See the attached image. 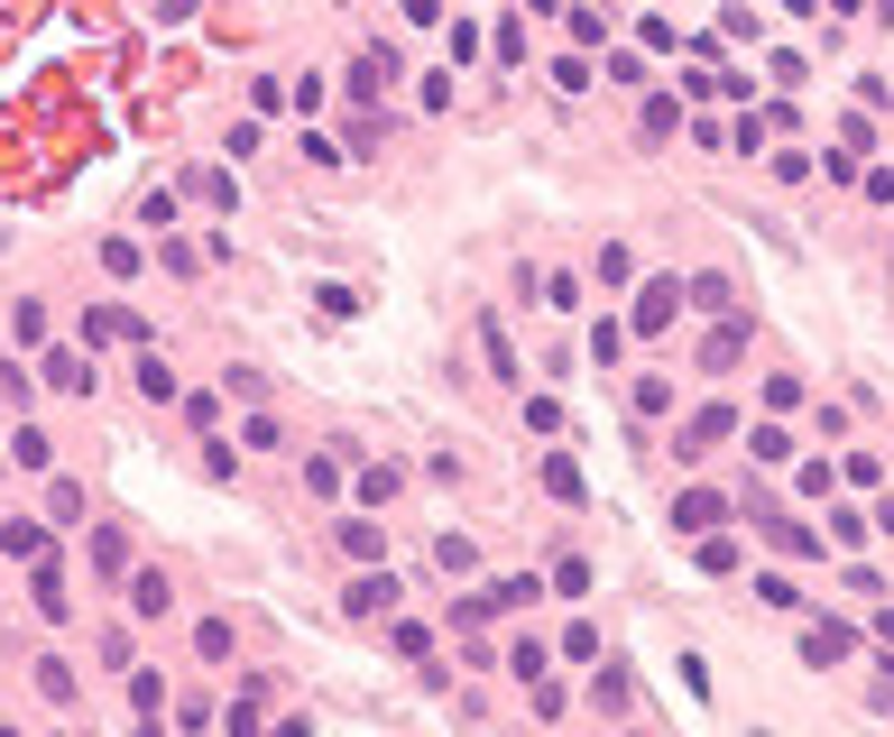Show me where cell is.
I'll list each match as a JSON object with an SVG mask.
<instances>
[{"mask_svg":"<svg viewBox=\"0 0 894 737\" xmlns=\"http://www.w3.org/2000/svg\"><path fill=\"white\" fill-rule=\"evenodd\" d=\"M682 296H692L682 277H646V296H637V313H627V332H637V341H654V332H664L673 313H682Z\"/></svg>","mask_w":894,"mask_h":737,"instance_id":"obj_1","label":"cell"},{"mask_svg":"<svg viewBox=\"0 0 894 737\" xmlns=\"http://www.w3.org/2000/svg\"><path fill=\"white\" fill-rule=\"evenodd\" d=\"M397 590H406V581H397L387 563H379V572H360V581L341 590V618H397Z\"/></svg>","mask_w":894,"mask_h":737,"instance_id":"obj_2","label":"cell"},{"mask_svg":"<svg viewBox=\"0 0 894 737\" xmlns=\"http://www.w3.org/2000/svg\"><path fill=\"white\" fill-rule=\"evenodd\" d=\"M747 516L766 525V544H775V553H794V563H821V535H811V525H794V516H775L766 498H747Z\"/></svg>","mask_w":894,"mask_h":737,"instance_id":"obj_3","label":"cell"},{"mask_svg":"<svg viewBox=\"0 0 894 737\" xmlns=\"http://www.w3.org/2000/svg\"><path fill=\"white\" fill-rule=\"evenodd\" d=\"M728 434H738V415H728V406H701V415H692V425H682V434H673V452H682V461H701V452H720V442H728Z\"/></svg>","mask_w":894,"mask_h":737,"instance_id":"obj_4","label":"cell"},{"mask_svg":"<svg viewBox=\"0 0 894 737\" xmlns=\"http://www.w3.org/2000/svg\"><path fill=\"white\" fill-rule=\"evenodd\" d=\"M29 609H38L46 627H65V618H74V590H65V572H56V563H29Z\"/></svg>","mask_w":894,"mask_h":737,"instance_id":"obj_5","label":"cell"},{"mask_svg":"<svg viewBox=\"0 0 894 737\" xmlns=\"http://www.w3.org/2000/svg\"><path fill=\"white\" fill-rule=\"evenodd\" d=\"M397 74H406V65H397V46H360V56H351V93H360V102H379Z\"/></svg>","mask_w":894,"mask_h":737,"instance_id":"obj_6","label":"cell"},{"mask_svg":"<svg viewBox=\"0 0 894 737\" xmlns=\"http://www.w3.org/2000/svg\"><path fill=\"white\" fill-rule=\"evenodd\" d=\"M720 516H728V498H720V489H682V498H673V535H710Z\"/></svg>","mask_w":894,"mask_h":737,"instance_id":"obj_7","label":"cell"},{"mask_svg":"<svg viewBox=\"0 0 894 737\" xmlns=\"http://www.w3.org/2000/svg\"><path fill=\"white\" fill-rule=\"evenodd\" d=\"M102 341H148V332H139V313H129V305H93L84 313V351H102Z\"/></svg>","mask_w":894,"mask_h":737,"instance_id":"obj_8","label":"cell"},{"mask_svg":"<svg viewBox=\"0 0 894 737\" xmlns=\"http://www.w3.org/2000/svg\"><path fill=\"white\" fill-rule=\"evenodd\" d=\"M849 645H858V627H839V618H811L802 627V664H839Z\"/></svg>","mask_w":894,"mask_h":737,"instance_id":"obj_9","label":"cell"},{"mask_svg":"<svg viewBox=\"0 0 894 737\" xmlns=\"http://www.w3.org/2000/svg\"><path fill=\"white\" fill-rule=\"evenodd\" d=\"M535 590H544L535 572H508V581H489V590H470V599H480V618H508V609H525Z\"/></svg>","mask_w":894,"mask_h":737,"instance_id":"obj_10","label":"cell"},{"mask_svg":"<svg viewBox=\"0 0 894 737\" xmlns=\"http://www.w3.org/2000/svg\"><path fill=\"white\" fill-rule=\"evenodd\" d=\"M38 368H46V387H65V397H93V360L84 351H46Z\"/></svg>","mask_w":894,"mask_h":737,"instance_id":"obj_11","label":"cell"},{"mask_svg":"<svg viewBox=\"0 0 894 737\" xmlns=\"http://www.w3.org/2000/svg\"><path fill=\"white\" fill-rule=\"evenodd\" d=\"M0 553L10 563H46V516H10L0 525Z\"/></svg>","mask_w":894,"mask_h":737,"instance_id":"obj_12","label":"cell"},{"mask_svg":"<svg viewBox=\"0 0 894 737\" xmlns=\"http://www.w3.org/2000/svg\"><path fill=\"white\" fill-rule=\"evenodd\" d=\"M544 498H563V508H582V498H590V480H582V461H572V452H544Z\"/></svg>","mask_w":894,"mask_h":737,"instance_id":"obj_13","label":"cell"},{"mask_svg":"<svg viewBox=\"0 0 894 737\" xmlns=\"http://www.w3.org/2000/svg\"><path fill=\"white\" fill-rule=\"evenodd\" d=\"M167 609H175L167 572H129V618H167Z\"/></svg>","mask_w":894,"mask_h":737,"instance_id":"obj_14","label":"cell"},{"mask_svg":"<svg viewBox=\"0 0 894 737\" xmlns=\"http://www.w3.org/2000/svg\"><path fill=\"white\" fill-rule=\"evenodd\" d=\"M332 535H341V553H351V563H379V553H387V525H370V516H341Z\"/></svg>","mask_w":894,"mask_h":737,"instance_id":"obj_15","label":"cell"},{"mask_svg":"<svg viewBox=\"0 0 894 737\" xmlns=\"http://www.w3.org/2000/svg\"><path fill=\"white\" fill-rule=\"evenodd\" d=\"M738 360H747V323H738V313H728V323H720V332L701 341V368H738Z\"/></svg>","mask_w":894,"mask_h":737,"instance_id":"obj_16","label":"cell"},{"mask_svg":"<svg viewBox=\"0 0 894 737\" xmlns=\"http://www.w3.org/2000/svg\"><path fill=\"white\" fill-rule=\"evenodd\" d=\"M93 572L102 581H129V535L120 525H93Z\"/></svg>","mask_w":894,"mask_h":737,"instance_id":"obj_17","label":"cell"},{"mask_svg":"<svg viewBox=\"0 0 894 737\" xmlns=\"http://www.w3.org/2000/svg\"><path fill=\"white\" fill-rule=\"evenodd\" d=\"M38 692L56 701V709H74V701H84V682H74V664H65V654H38Z\"/></svg>","mask_w":894,"mask_h":737,"instance_id":"obj_18","label":"cell"},{"mask_svg":"<svg viewBox=\"0 0 894 737\" xmlns=\"http://www.w3.org/2000/svg\"><path fill=\"white\" fill-rule=\"evenodd\" d=\"M10 461H19V470H56V434H46V425H19Z\"/></svg>","mask_w":894,"mask_h":737,"instance_id":"obj_19","label":"cell"},{"mask_svg":"<svg viewBox=\"0 0 894 737\" xmlns=\"http://www.w3.org/2000/svg\"><path fill=\"white\" fill-rule=\"evenodd\" d=\"M563 29H572V46H599V38H609V10H599V0H572Z\"/></svg>","mask_w":894,"mask_h":737,"instance_id":"obj_20","label":"cell"},{"mask_svg":"<svg viewBox=\"0 0 894 737\" xmlns=\"http://www.w3.org/2000/svg\"><path fill=\"white\" fill-rule=\"evenodd\" d=\"M185 194H194V203H213V213H241V184H231L222 167H203V175L185 184Z\"/></svg>","mask_w":894,"mask_h":737,"instance_id":"obj_21","label":"cell"},{"mask_svg":"<svg viewBox=\"0 0 894 737\" xmlns=\"http://www.w3.org/2000/svg\"><path fill=\"white\" fill-rule=\"evenodd\" d=\"M692 305H701V313H738V286H728L720 268H701V277H692Z\"/></svg>","mask_w":894,"mask_h":737,"instance_id":"obj_22","label":"cell"},{"mask_svg":"<svg viewBox=\"0 0 894 737\" xmlns=\"http://www.w3.org/2000/svg\"><path fill=\"white\" fill-rule=\"evenodd\" d=\"M139 397H148V406H175V368L157 360V351H139Z\"/></svg>","mask_w":894,"mask_h":737,"instance_id":"obj_23","label":"cell"},{"mask_svg":"<svg viewBox=\"0 0 894 737\" xmlns=\"http://www.w3.org/2000/svg\"><path fill=\"white\" fill-rule=\"evenodd\" d=\"M637 129H646V139H673V129H682V102H673V93H646Z\"/></svg>","mask_w":894,"mask_h":737,"instance_id":"obj_24","label":"cell"},{"mask_svg":"<svg viewBox=\"0 0 894 737\" xmlns=\"http://www.w3.org/2000/svg\"><path fill=\"white\" fill-rule=\"evenodd\" d=\"M480 351H489L498 378H517V351H508V323H498V313H480Z\"/></svg>","mask_w":894,"mask_h":737,"instance_id":"obj_25","label":"cell"},{"mask_svg":"<svg viewBox=\"0 0 894 737\" xmlns=\"http://www.w3.org/2000/svg\"><path fill=\"white\" fill-rule=\"evenodd\" d=\"M46 525H84V489L74 480H46Z\"/></svg>","mask_w":894,"mask_h":737,"instance_id":"obj_26","label":"cell"},{"mask_svg":"<svg viewBox=\"0 0 894 737\" xmlns=\"http://www.w3.org/2000/svg\"><path fill=\"white\" fill-rule=\"evenodd\" d=\"M129 709H139V719H167V682H157V673H129Z\"/></svg>","mask_w":894,"mask_h":737,"instance_id":"obj_27","label":"cell"},{"mask_svg":"<svg viewBox=\"0 0 894 737\" xmlns=\"http://www.w3.org/2000/svg\"><path fill=\"white\" fill-rule=\"evenodd\" d=\"M498 664H508V673H517V682H535V673H544V664H554V654H544V645H535V637H517V645H508V654H498Z\"/></svg>","mask_w":894,"mask_h":737,"instance_id":"obj_28","label":"cell"},{"mask_svg":"<svg viewBox=\"0 0 894 737\" xmlns=\"http://www.w3.org/2000/svg\"><path fill=\"white\" fill-rule=\"evenodd\" d=\"M139 222H148V231H175V184H148V194H139Z\"/></svg>","mask_w":894,"mask_h":737,"instance_id":"obj_29","label":"cell"},{"mask_svg":"<svg viewBox=\"0 0 894 737\" xmlns=\"http://www.w3.org/2000/svg\"><path fill=\"white\" fill-rule=\"evenodd\" d=\"M194 654H203V664H231V618H203L194 627Z\"/></svg>","mask_w":894,"mask_h":737,"instance_id":"obj_30","label":"cell"},{"mask_svg":"<svg viewBox=\"0 0 894 737\" xmlns=\"http://www.w3.org/2000/svg\"><path fill=\"white\" fill-rule=\"evenodd\" d=\"M554 599H590V563H582V553H563V563H554Z\"/></svg>","mask_w":894,"mask_h":737,"instance_id":"obj_31","label":"cell"},{"mask_svg":"<svg viewBox=\"0 0 894 737\" xmlns=\"http://www.w3.org/2000/svg\"><path fill=\"white\" fill-rule=\"evenodd\" d=\"M701 572H720V581H728V572H738V544H728L720 525H710V535H701Z\"/></svg>","mask_w":894,"mask_h":737,"instance_id":"obj_32","label":"cell"},{"mask_svg":"<svg viewBox=\"0 0 894 737\" xmlns=\"http://www.w3.org/2000/svg\"><path fill=\"white\" fill-rule=\"evenodd\" d=\"M397 480H406L397 461H370V470H360V498H370V508H379V498H397Z\"/></svg>","mask_w":894,"mask_h":737,"instance_id":"obj_33","label":"cell"},{"mask_svg":"<svg viewBox=\"0 0 894 737\" xmlns=\"http://www.w3.org/2000/svg\"><path fill=\"white\" fill-rule=\"evenodd\" d=\"M102 268H111V277H139L148 249H139V241H102Z\"/></svg>","mask_w":894,"mask_h":737,"instance_id":"obj_34","label":"cell"},{"mask_svg":"<svg viewBox=\"0 0 894 737\" xmlns=\"http://www.w3.org/2000/svg\"><path fill=\"white\" fill-rule=\"evenodd\" d=\"M747 452H756V461H794V434H784V425H756Z\"/></svg>","mask_w":894,"mask_h":737,"instance_id":"obj_35","label":"cell"},{"mask_svg":"<svg viewBox=\"0 0 894 737\" xmlns=\"http://www.w3.org/2000/svg\"><path fill=\"white\" fill-rule=\"evenodd\" d=\"M563 664H599V627H590V618L563 627Z\"/></svg>","mask_w":894,"mask_h":737,"instance_id":"obj_36","label":"cell"},{"mask_svg":"<svg viewBox=\"0 0 894 737\" xmlns=\"http://www.w3.org/2000/svg\"><path fill=\"white\" fill-rule=\"evenodd\" d=\"M10 341H46V305L19 296V305H10Z\"/></svg>","mask_w":894,"mask_h":737,"instance_id":"obj_37","label":"cell"},{"mask_svg":"<svg viewBox=\"0 0 894 737\" xmlns=\"http://www.w3.org/2000/svg\"><path fill=\"white\" fill-rule=\"evenodd\" d=\"M627 351V323H590V368H609Z\"/></svg>","mask_w":894,"mask_h":737,"instance_id":"obj_38","label":"cell"},{"mask_svg":"<svg viewBox=\"0 0 894 737\" xmlns=\"http://www.w3.org/2000/svg\"><path fill=\"white\" fill-rule=\"evenodd\" d=\"M866 525H876V516H858V508H830V544H849V553H858V544H866Z\"/></svg>","mask_w":894,"mask_h":737,"instance_id":"obj_39","label":"cell"},{"mask_svg":"<svg viewBox=\"0 0 894 737\" xmlns=\"http://www.w3.org/2000/svg\"><path fill=\"white\" fill-rule=\"evenodd\" d=\"M554 84H563V93H590V56H582V46H572V56H554Z\"/></svg>","mask_w":894,"mask_h":737,"instance_id":"obj_40","label":"cell"},{"mask_svg":"<svg viewBox=\"0 0 894 737\" xmlns=\"http://www.w3.org/2000/svg\"><path fill=\"white\" fill-rule=\"evenodd\" d=\"M434 563H443V572H470L480 553H470V535H434Z\"/></svg>","mask_w":894,"mask_h":737,"instance_id":"obj_41","label":"cell"},{"mask_svg":"<svg viewBox=\"0 0 894 737\" xmlns=\"http://www.w3.org/2000/svg\"><path fill=\"white\" fill-rule=\"evenodd\" d=\"M305 489H313V498H332V489H341V461H332V452H313V461H305Z\"/></svg>","mask_w":894,"mask_h":737,"instance_id":"obj_42","label":"cell"},{"mask_svg":"<svg viewBox=\"0 0 894 737\" xmlns=\"http://www.w3.org/2000/svg\"><path fill=\"white\" fill-rule=\"evenodd\" d=\"M590 701H599V709H627V673H599V664H590Z\"/></svg>","mask_w":894,"mask_h":737,"instance_id":"obj_43","label":"cell"},{"mask_svg":"<svg viewBox=\"0 0 894 737\" xmlns=\"http://www.w3.org/2000/svg\"><path fill=\"white\" fill-rule=\"evenodd\" d=\"M756 599H766V609H802V590L784 581V572H766V581H756Z\"/></svg>","mask_w":894,"mask_h":737,"instance_id":"obj_44","label":"cell"},{"mask_svg":"<svg viewBox=\"0 0 894 737\" xmlns=\"http://www.w3.org/2000/svg\"><path fill=\"white\" fill-rule=\"evenodd\" d=\"M305 157H313V167H341V157H351V148H341V139H323V129H305V139H296Z\"/></svg>","mask_w":894,"mask_h":737,"instance_id":"obj_45","label":"cell"},{"mask_svg":"<svg viewBox=\"0 0 894 737\" xmlns=\"http://www.w3.org/2000/svg\"><path fill=\"white\" fill-rule=\"evenodd\" d=\"M627 277H637V258H627V249L609 241V249H599V286H627Z\"/></svg>","mask_w":894,"mask_h":737,"instance_id":"obj_46","label":"cell"},{"mask_svg":"<svg viewBox=\"0 0 894 737\" xmlns=\"http://www.w3.org/2000/svg\"><path fill=\"white\" fill-rule=\"evenodd\" d=\"M535 286H544V305H554V313L582 305V277H535Z\"/></svg>","mask_w":894,"mask_h":737,"instance_id":"obj_47","label":"cell"},{"mask_svg":"<svg viewBox=\"0 0 894 737\" xmlns=\"http://www.w3.org/2000/svg\"><path fill=\"white\" fill-rule=\"evenodd\" d=\"M241 442H249V452H277L286 434H277V415H249V425H241Z\"/></svg>","mask_w":894,"mask_h":737,"instance_id":"obj_48","label":"cell"},{"mask_svg":"<svg viewBox=\"0 0 894 737\" xmlns=\"http://www.w3.org/2000/svg\"><path fill=\"white\" fill-rule=\"evenodd\" d=\"M157 258H167V277H194V268H203V249H194V241H167Z\"/></svg>","mask_w":894,"mask_h":737,"instance_id":"obj_49","label":"cell"},{"mask_svg":"<svg viewBox=\"0 0 894 737\" xmlns=\"http://www.w3.org/2000/svg\"><path fill=\"white\" fill-rule=\"evenodd\" d=\"M673 406V378H637V415H664Z\"/></svg>","mask_w":894,"mask_h":737,"instance_id":"obj_50","label":"cell"},{"mask_svg":"<svg viewBox=\"0 0 894 737\" xmlns=\"http://www.w3.org/2000/svg\"><path fill=\"white\" fill-rule=\"evenodd\" d=\"M203 10V0H157V19H194Z\"/></svg>","mask_w":894,"mask_h":737,"instance_id":"obj_51","label":"cell"},{"mask_svg":"<svg viewBox=\"0 0 894 737\" xmlns=\"http://www.w3.org/2000/svg\"><path fill=\"white\" fill-rule=\"evenodd\" d=\"M821 10H839V19H858V10H866V0H821Z\"/></svg>","mask_w":894,"mask_h":737,"instance_id":"obj_52","label":"cell"},{"mask_svg":"<svg viewBox=\"0 0 894 737\" xmlns=\"http://www.w3.org/2000/svg\"><path fill=\"white\" fill-rule=\"evenodd\" d=\"M525 10H563V0H525Z\"/></svg>","mask_w":894,"mask_h":737,"instance_id":"obj_53","label":"cell"},{"mask_svg":"<svg viewBox=\"0 0 894 737\" xmlns=\"http://www.w3.org/2000/svg\"><path fill=\"white\" fill-rule=\"evenodd\" d=\"M0 470H10V452H0Z\"/></svg>","mask_w":894,"mask_h":737,"instance_id":"obj_54","label":"cell"}]
</instances>
